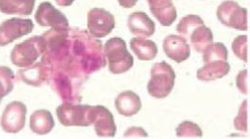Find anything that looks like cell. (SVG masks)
<instances>
[{
	"instance_id": "obj_1",
	"label": "cell",
	"mask_w": 250,
	"mask_h": 139,
	"mask_svg": "<svg viewBox=\"0 0 250 139\" xmlns=\"http://www.w3.org/2000/svg\"><path fill=\"white\" fill-rule=\"evenodd\" d=\"M106 64L101 40L87 31L69 28L67 52L51 71H63L84 81L92 73L105 68Z\"/></svg>"
},
{
	"instance_id": "obj_2",
	"label": "cell",
	"mask_w": 250,
	"mask_h": 139,
	"mask_svg": "<svg viewBox=\"0 0 250 139\" xmlns=\"http://www.w3.org/2000/svg\"><path fill=\"white\" fill-rule=\"evenodd\" d=\"M103 52L113 74L125 73L133 67V56L126 50V43L121 37H112L106 41Z\"/></svg>"
},
{
	"instance_id": "obj_3",
	"label": "cell",
	"mask_w": 250,
	"mask_h": 139,
	"mask_svg": "<svg viewBox=\"0 0 250 139\" xmlns=\"http://www.w3.org/2000/svg\"><path fill=\"white\" fill-rule=\"evenodd\" d=\"M175 72L165 61L156 63L151 70V79L148 82L149 94L157 99L166 98L171 93L175 83Z\"/></svg>"
},
{
	"instance_id": "obj_4",
	"label": "cell",
	"mask_w": 250,
	"mask_h": 139,
	"mask_svg": "<svg viewBox=\"0 0 250 139\" xmlns=\"http://www.w3.org/2000/svg\"><path fill=\"white\" fill-rule=\"evenodd\" d=\"M57 115L60 123L66 127H87L93 124L95 109L90 104L65 103L57 107Z\"/></svg>"
},
{
	"instance_id": "obj_5",
	"label": "cell",
	"mask_w": 250,
	"mask_h": 139,
	"mask_svg": "<svg viewBox=\"0 0 250 139\" xmlns=\"http://www.w3.org/2000/svg\"><path fill=\"white\" fill-rule=\"evenodd\" d=\"M52 88L65 103L76 104L82 101V84L83 81L63 71H51L50 79Z\"/></svg>"
},
{
	"instance_id": "obj_6",
	"label": "cell",
	"mask_w": 250,
	"mask_h": 139,
	"mask_svg": "<svg viewBox=\"0 0 250 139\" xmlns=\"http://www.w3.org/2000/svg\"><path fill=\"white\" fill-rule=\"evenodd\" d=\"M45 51V41L42 36H33L17 44L12 49V64L19 68H26L34 64Z\"/></svg>"
},
{
	"instance_id": "obj_7",
	"label": "cell",
	"mask_w": 250,
	"mask_h": 139,
	"mask_svg": "<svg viewBox=\"0 0 250 139\" xmlns=\"http://www.w3.org/2000/svg\"><path fill=\"white\" fill-rule=\"evenodd\" d=\"M216 16L218 21L228 27L240 31L248 30V10L232 0L222 2L217 8Z\"/></svg>"
},
{
	"instance_id": "obj_8",
	"label": "cell",
	"mask_w": 250,
	"mask_h": 139,
	"mask_svg": "<svg viewBox=\"0 0 250 139\" xmlns=\"http://www.w3.org/2000/svg\"><path fill=\"white\" fill-rule=\"evenodd\" d=\"M87 27L94 37H104L111 34L115 27L114 15L105 9L93 8L87 13Z\"/></svg>"
},
{
	"instance_id": "obj_9",
	"label": "cell",
	"mask_w": 250,
	"mask_h": 139,
	"mask_svg": "<svg viewBox=\"0 0 250 139\" xmlns=\"http://www.w3.org/2000/svg\"><path fill=\"white\" fill-rule=\"evenodd\" d=\"M34 23L30 19L12 18L0 24V46L9 45L14 40L32 32Z\"/></svg>"
},
{
	"instance_id": "obj_10",
	"label": "cell",
	"mask_w": 250,
	"mask_h": 139,
	"mask_svg": "<svg viewBox=\"0 0 250 139\" xmlns=\"http://www.w3.org/2000/svg\"><path fill=\"white\" fill-rule=\"evenodd\" d=\"M26 112V106L22 102L13 101L10 103L5 107L1 117V127L6 133H19L24 127Z\"/></svg>"
},
{
	"instance_id": "obj_11",
	"label": "cell",
	"mask_w": 250,
	"mask_h": 139,
	"mask_svg": "<svg viewBox=\"0 0 250 139\" xmlns=\"http://www.w3.org/2000/svg\"><path fill=\"white\" fill-rule=\"evenodd\" d=\"M37 23L42 26H50L52 29H67L68 21L67 17L50 2H42L35 14Z\"/></svg>"
},
{
	"instance_id": "obj_12",
	"label": "cell",
	"mask_w": 250,
	"mask_h": 139,
	"mask_svg": "<svg viewBox=\"0 0 250 139\" xmlns=\"http://www.w3.org/2000/svg\"><path fill=\"white\" fill-rule=\"evenodd\" d=\"M163 51L168 58L182 63L190 56V46L181 35H170L163 41Z\"/></svg>"
},
{
	"instance_id": "obj_13",
	"label": "cell",
	"mask_w": 250,
	"mask_h": 139,
	"mask_svg": "<svg viewBox=\"0 0 250 139\" xmlns=\"http://www.w3.org/2000/svg\"><path fill=\"white\" fill-rule=\"evenodd\" d=\"M95 118L93 124L100 138H114L116 134V125L112 112L103 105H94Z\"/></svg>"
},
{
	"instance_id": "obj_14",
	"label": "cell",
	"mask_w": 250,
	"mask_h": 139,
	"mask_svg": "<svg viewBox=\"0 0 250 139\" xmlns=\"http://www.w3.org/2000/svg\"><path fill=\"white\" fill-rule=\"evenodd\" d=\"M127 26L133 35L143 38L154 35L156 31V24L146 12L131 13L127 19Z\"/></svg>"
},
{
	"instance_id": "obj_15",
	"label": "cell",
	"mask_w": 250,
	"mask_h": 139,
	"mask_svg": "<svg viewBox=\"0 0 250 139\" xmlns=\"http://www.w3.org/2000/svg\"><path fill=\"white\" fill-rule=\"evenodd\" d=\"M151 13L161 25L171 26L177 18L176 8L171 0H147Z\"/></svg>"
},
{
	"instance_id": "obj_16",
	"label": "cell",
	"mask_w": 250,
	"mask_h": 139,
	"mask_svg": "<svg viewBox=\"0 0 250 139\" xmlns=\"http://www.w3.org/2000/svg\"><path fill=\"white\" fill-rule=\"evenodd\" d=\"M51 70L42 63H37L18 71V77L27 85L40 87L49 81Z\"/></svg>"
},
{
	"instance_id": "obj_17",
	"label": "cell",
	"mask_w": 250,
	"mask_h": 139,
	"mask_svg": "<svg viewBox=\"0 0 250 139\" xmlns=\"http://www.w3.org/2000/svg\"><path fill=\"white\" fill-rule=\"evenodd\" d=\"M114 104L118 113L125 117L134 116L142 108L140 96L132 91L119 93L114 101Z\"/></svg>"
},
{
	"instance_id": "obj_18",
	"label": "cell",
	"mask_w": 250,
	"mask_h": 139,
	"mask_svg": "<svg viewBox=\"0 0 250 139\" xmlns=\"http://www.w3.org/2000/svg\"><path fill=\"white\" fill-rule=\"evenodd\" d=\"M229 71L230 67L227 61L210 62L197 71V79L202 81H216L227 76Z\"/></svg>"
},
{
	"instance_id": "obj_19",
	"label": "cell",
	"mask_w": 250,
	"mask_h": 139,
	"mask_svg": "<svg viewBox=\"0 0 250 139\" xmlns=\"http://www.w3.org/2000/svg\"><path fill=\"white\" fill-rule=\"evenodd\" d=\"M29 126L35 134L44 136L49 134L55 127V121L49 110L40 109L36 110L30 116Z\"/></svg>"
},
{
	"instance_id": "obj_20",
	"label": "cell",
	"mask_w": 250,
	"mask_h": 139,
	"mask_svg": "<svg viewBox=\"0 0 250 139\" xmlns=\"http://www.w3.org/2000/svg\"><path fill=\"white\" fill-rule=\"evenodd\" d=\"M130 48L141 61H151L158 54V47L150 39L133 37L130 40Z\"/></svg>"
},
{
	"instance_id": "obj_21",
	"label": "cell",
	"mask_w": 250,
	"mask_h": 139,
	"mask_svg": "<svg viewBox=\"0 0 250 139\" xmlns=\"http://www.w3.org/2000/svg\"><path fill=\"white\" fill-rule=\"evenodd\" d=\"M36 0H0V12L6 14L30 15Z\"/></svg>"
},
{
	"instance_id": "obj_22",
	"label": "cell",
	"mask_w": 250,
	"mask_h": 139,
	"mask_svg": "<svg viewBox=\"0 0 250 139\" xmlns=\"http://www.w3.org/2000/svg\"><path fill=\"white\" fill-rule=\"evenodd\" d=\"M214 35L212 30L205 24L196 28L188 38L194 50L198 52H204L205 49L213 43Z\"/></svg>"
},
{
	"instance_id": "obj_23",
	"label": "cell",
	"mask_w": 250,
	"mask_h": 139,
	"mask_svg": "<svg viewBox=\"0 0 250 139\" xmlns=\"http://www.w3.org/2000/svg\"><path fill=\"white\" fill-rule=\"evenodd\" d=\"M203 24H205V22L200 16L190 14L187 15L180 20V22L177 24L176 30L188 41L194 30Z\"/></svg>"
},
{
	"instance_id": "obj_24",
	"label": "cell",
	"mask_w": 250,
	"mask_h": 139,
	"mask_svg": "<svg viewBox=\"0 0 250 139\" xmlns=\"http://www.w3.org/2000/svg\"><path fill=\"white\" fill-rule=\"evenodd\" d=\"M204 63H210L215 61H227L229 57L228 50L223 43H211L204 51Z\"/></svg>"
},
{
	"instance_id": "obj_25",
	"label": "cell",
	"mask_w": 250,
	"mask_h": 139,
	"mask_svg": "<svg viewBox=\"0 0 250 139\" xmlns=\"http://www.w3.org/2000/svg\"><path fill=\"white\" fill-rule=\"evenodd\" d=\"M176 136L178 138H202L203 131L198 124L186 121L176 128Z\"/></svg>"
},
{
	"instance_id": "obj_26",
	"label": "cell",
	"mask_w": 250,
	"mask_h": 139,
	"mask_svg": "<svg viewBox=\"0 0 250 139\" xmlns=\"http://www.w3.org/2000/svg\"><path fill=\"white\" fill-rule=\"evenodd\" d=\"M232 51L234 54L240 60L244 61L245 63L248 62V36L247 35H239L235 37L232 42Z\"/></svg>"
},
{
	"instance_id": "obj_27",
	"label": "cell",
	"mask_w": 250,
	"mask_h": 139,
	"mask_svg": "<svg viewBox=\"0 0 250 139\" xmlns=\"http://www.w3.org/2000/svg\"><path fill=\"white\" fill-rule=\"evenodd\" d=\"M248 100H245L240 108H239L238 115L234 119V127L241 132L248 133L249 126H248V111H249V104Z\"/></svg>"
},
{
	"instance_id": "obj_28",
	"label": "cell",
	"mask_w": 250,
	"mask_h": 139,
	"mask_svg": "<svg viewBox=\"0 0 250 139\" xmlns=\"http://www.w3.org/2000/svg\"><path fill=\"white\" fill-rule=\"evenodd\" d=\"M14 80L15 75L11 69L7 67H0V83L3 85L7 95L13 90Z\"/></svg>"
},
{
	"instance_id": "obj_29",
	"label": "cell",
	"mask_w": 250,
	"mask_h": 139,
	"mask_svg": "<svg viewBox=\"0 0 250 139\" xmlns=\"http://www.w3.org/2000/svg\"><path fill=\"white\" fill-rule=\"evenodd\" d=\"M236 85L239 91L244 94L249 93V86H248V70H242L239 72L236 78Z\"/></svg>"
},
{
	"instance_id": "obj_30",
	"label": "cell",
	"mask_w": 250,
	"mask_h": 139,
	"mask_svg": "<svg viewBox=\"0 0 250 139\" xmlns=\"http://www.w3.org/2000/svg\"><path fill=\"white\" fill-rule=\"evenodd\" d=\"M147 133L142 127L128 128L125 132V139H137V138H147Z\"/></svg>"
},
{
	"instance_id": "obj_31",
	"label": "cell",
	"mask_w": 250,
	"mask_h": 139,
	"mask_svg": "<svg viewBox=\"0 0 250 139\" xmlns=\"http://www.w3.org/2000/svg\"><path fill=\"white\" fill-rule=\"evenodd\" d=\"M138 1L139 0H118V3L121 7L125 8V9H129V8L134 7Z\"/></svg>"
},
{
	"instance_id": "obj_32",
	"label": "cell",
	"mask_w": 250,
	"mask_h": 139,
	"mask_svg": "<svg viewBox=\"0 0 250 139\" xmlns=\"http://www.w3.org/2000/svg\"><path fill=\"white\" fill-rule=\"evenodd\" d=\"M57 5L61 6V7H68L70 5H72V3L74 2V0H56Z\"/></svg>"
},
{
	"instance_id": "obj_33",
	"label": "cell",
	"mask_w": 250,
	"mask_h": 139,
	"mask_svg": "<svg viewBox=\"0 0 250 139\" xmlns=\"http://www.w3.org/2000/svg\"><path fill=\"white\" fill-rule=\"evenodd\" d=\"M6 95H7V93L5 92V89H4L3 85L0 83V101H1V99H2L3 97H5Z\"/></svg>"
}]
</instances>
